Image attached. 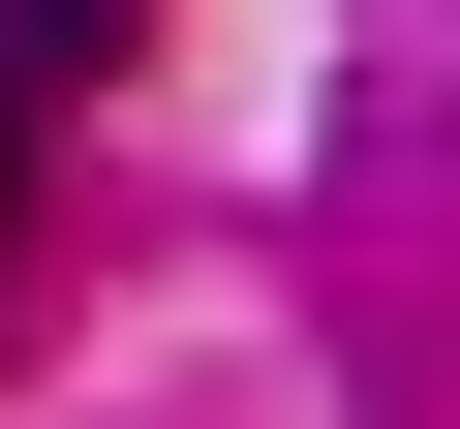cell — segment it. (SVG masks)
<instances>
[{
  "label": "cell",
  "instance_id": "1",
  "mask_svg": "<svg viewBox=\"0 0 460 429\" xmlns=\"http://www.w3.org/2000/svg\"><path fill=\"white\" fill-rule=\"evenodd\" d=\"M0 184H31V153H0Z\"/></svg>",
  "mask_w": 460,
  "mask_h": 429
}]
</instances>
